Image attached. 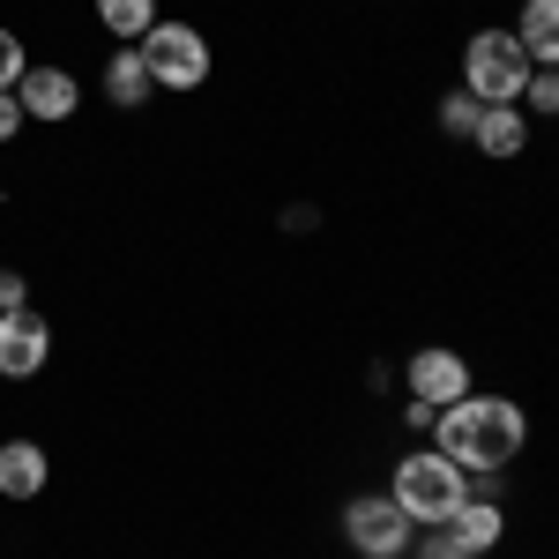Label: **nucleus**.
Listing matches in <instances>:
<instances>
[{"instance_id": "1", "label": "nucleus", "mask_w": 559, "mask_h": 559, "mask_svg": "<svg viewBox=\"0 0 559 559\" xmlns=\"http://www.w3.org/2000/svg\"><path fill=\"white\" fill-rule=\"evenodd\" d=\"M432 432H440V455L448 463H463V471H508L522 455V440H530V426H522V411L508 403V395H463V403H448L440 418H432Z\"/></svg>"}, {"instance_id": "2", "label": "nucleus", "mask_w": 559, "mask_h": 559, "mask_svg": "<svg viewBox=\"0 0 559 559\" xmlns=\"http://www.w3.org/2000/svg\"><path fill=\"white\" fill-rule=\"evenodd\" d=\"M388 500L403 508V515L432 530V522H448L463 500H471V471L463 463H448L440 448H418L411 463H395V485H388Z\"/></svg>"}, {"instance_id": "3", "label": "nucleus", "mask_w": 559, "mask_h": 559, "mask_svg": "<svg viewBox=\"0 0 559 559\" xmlns=\"http://www.w3.org/2000/svg\"><path fill=\"white\" fill-rule=\"evenodd\" d=\"M530 83V52L515 45V31H477L463 45V90L477 105H515Z\"/></svg>"}, {"instance_id": "4", "label": "nucleus", "mask_w": 559, "mask_h": 559, "mask_svg": "<svg viewBox=\"0 0 559 559\" xmlns=\"http://www.w3.org/2000/svg\"><path fill=\"white\" fill-rule=\"evenodd\" d=\"M134 52H142V68H150L157 90H202L210 83V45H202L194 23H157Z\"/></svg>"}, {"instance_id": "5", "label": "nucleus", "mask_w": 559, "mask_h": 559, "mask_svg": "<svg viewBox=\"0 0 559 559\" xmlns=\"http://www.w3.org/2000/svg\"><path fill=\"white\" fill-rule=\"evenodd\" d=\"M411 530H418V522L403 515L388 492L381 500H350V515H344V537H350L358 559H403L411 552Z\"/></svg>"}, {"instance_id": "6", "label": "nucleus", "mask_w": 559, "mask_h": 559, "mask_svg": "<svg viewBox=\"0 0 559 559\" xmlns=\"http://www.w3.org/2000/svg\"><path fill=\"white\" fill-rule=\"evenodd\" d=\"M45 358H52V329L31 306L0 313V381H31V373H45Z\"/></svg>"}, {"instance_id": "7", "label": "nucleus", "mask_w": 559, "mask_h": 559, "mask_svg": "<svg viewBox=\"0 0 559 559\" xmlns=\"http://www.w3.org/2000/svg\"><path fill=\"white\" fill-rule=\"evenodd\" d=\"M471 395V366L455 358V350H418L411 358V403H432V411H448V403H463Z\"/></svg>"}, {"instance_id": "8", "label": "nucleus", "mask_w": 559, "mask_h": 559, "mask_svg": "<svg viewBox=\"0 0 559 559\" xmlns=\"http://www.w3.org/2000/svg\"><path fill=\"white\" fill-rule=\"evenodd\" d=\"M15 97H23V112H31V120H68V112L83 105L75 75H60V68H31V75L15 83Z\"/></svg>"}, {"instance_id": "9", "label": "nucleus", "mask_w": 559, "mask_h": 559, "mask_svg": "<svg viewBox=\"0 0 559 559\" xmlns=\"http://www.w3.org/2000/svg\"><path fill=\"white\" fill-rule=\"evenodd\" d=\"M515 45L530 52V68H559V0H522Z\"/></svg>"}, {"instance_id": "10", "label": "nucleus", "mask_w": 559, "mask_h": 559, "mask_svg": "<svg viewBox=\"0 0 559 559\" xmlns=\"http://www.w3.org/2000/svg\"><path fill=\"white\" fill-rule=\"evenodd\" d=\"M0 492L8 500H38L45 492V448L38 440H0Z\"/></svg>"}, {"instance_id": "11", "label": "nucleus", "mask_w": 559, "mask_h": 559, "mask_svg": "<svg viewBox=\"0 0 559 559\" xmlns=\"http://www.w3.org/2000/svg\"><path fill=\"white\" fill-rule=\"evenodd\" d=\"M522 142H530L522 105H485V112H477V150H485V157H515Z\"/></svg>"}, {"instance_id": "12", "label": "nucleus", "mask_w": 559, "mask_h": 559, "mask_svg": "<svg viewBox=\"0 0 559 559\" xmlns=\"http://www.w3.org/2000/svg\"><path fill=\"white\" fill-rule=\"evenodd\" d=\"M448 530H455V537H463V545H471V552H492V545H500V530H508V522H500V508H492V500H463V508H455V515H448Z\"/></svg>"}, {"instance_id": "13", "label": "nucleus", "mask_w": 559, "mask_h": 559, "mask_svg": "<svg viewBox=\"0 0 559 559\" xmlns=\"http://www.w3.org/2000/svg\"><path fill=\"white\" fill-rule=\"evenodd\" d=\"M97 23L112 38H150L157 31V0H97Z\"/></svg>"}, {"instance_id": "14", "label": "nucleus", "mask_w": 559, "mask_h": 559, "mask_svg": "<svg viewBox=\"0 0 559 559\" xmlns=\"http://www.w3.org/2000/svg\"><path fill=\"white\" fill-rule=\"evenodd\" d=\"M105 90H112V105H142V97H150V68H142V52H112V68H105Z\"/></svg>"}, {"instance_id": "15", "label": "nucleus", "mask_w": 559, "mask_h": 559, "mask_svg": "<svg viewBox=\"0 0 559 559\" xmlns=\"http://www.w3.org/2000/svg\"><path fill=\"white\" fill-rule=\"evenodd\" d=\"M418 559H477V552L455 537V530H448V522H432L426 537H418Z\"/></svg>"}, {"instance_id": "16", "label": "nucleus", "mask_w": 559, "mask_h": 559, "mask_svg": "<svg viewBox=\"0 0 559 559\" xmlns=\"http://www.w3.org/2000/svg\"><path fill=\"white\" fill-rule=\"evenodd\" d=\"M477 112H485V105H477L471 90H455V97L440 105V128H448V134H477Z\"/></svg>"}, {"instance_id": "17", "label": "nucleus", "mask_w": 559, "mask_h": 559, "mask_svg": "<svg viewBox=\"0 0 559 559\" xmlns=\"http://www.w3.org/2000/svg\"><path fill=\"white\" fill-rule=\"evenodd\" d=\"M23 75H31V52H23V38H15V31H0V90H15Z\"/></svg>"}, {"instance_id": "18", "label": "nucleus", "mask_w": 559, "mask_h": 559, "mask_svg": "<svg viewBox=\"0 0 559 559\" xmlns=\"http://www.w3.org/2000/svg\"><path fill=\"white\" fill-rule=\"evenodd\" d=\"M522 97H530L537 112H559V68H530V83H522Z\"/></svg>"}, {"instance_id": "19", "label": "nucleus", "mask_w": 559, "mask_h": 559, "mask_svg": "<svg viewBox=\"0 0 559 559\" xmlns=\"http://www.w3.org/2000/svg\"><path fill=\"white\" fill-rule=\"evenodd\" d=\"M23 120H31V112H23V97H15V90H0V142H15Z\"/></svg>"}, {"instance_id": "20", "label": "nucleus", "mask_w": 559, "mask_h": 559, "mask_svg": "<svg viewBox=\"0 0 559 559\" xmlns=\"http://www.w3.org/2000/svg\"><path fill=\"white\" fill-rule=\"evenodd\" d=\"M0 313H23V276L15 269H0Z\"/></svg>"}]
</instances>
